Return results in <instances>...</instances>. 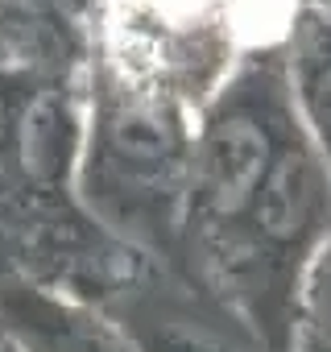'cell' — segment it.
Instances as JSON below:
<instances>
[{
	"label": "cell",
	"mask_w": 331,
	"mask_h": 352,
	"mask_svg": "<svg viewBox=\"0 0 331 352\" xmlns=\"http://www.w3.org/2000/svg\"><path fill=\"white\" fill-rule=\"evenodd\" d=\"M302 100L323 145L331 149V34H319L302 54Z\"/></svg>",
	"instance_id": "4"
},
{
	"label": "cell",
	"mask_w": 331,
	"mask_h": 352,
	"mask_svg": "<svg viewBox=\"0 0 331 352\" xmlns=\"http://www.w3.org/2000/svg\"><path fill=\"white\" fill-rule=\"evenodd\" d=\"M273 149L277 145L253 108H228L207 124L195 162V212L203 224L224 228L249 216Z\"/></svg>",
	"instance_id": "2"
},
{
	"label": "cell",
	"mask_w": 331,
	"mask_h": 352,
	"mask_svg": "<svg viewBox=\"0 0 331 352\" xmlns=\"http://www.w3.org/2000/svg\"><path fill=\"white\" fill-rule=\"evenodd\" d=\"M319 204H323V179H319L315 162L306 157V149L277 145L265 179L257 187V199L249 208L257 236H265L273 245L302 241L319 216Z\"/></svg>",
	"instance_id": "3"
},
{
	"label": "cell",
	"mask_w": 331,
	"mask_h": 352,
	"mask_svg": "<svg viewBox=\"0 0 331 352\" xmlns=\"http://www.w3.org/2000/svg\"><path fill=\"white\" fill-rule=\"evenodd\" d=\"M179 162H183L179 116L145 91L108 83L95 112V141H91L95 191L91 195L137 208L170 187Z\"/></svg>",
	"instance_id": "1"
},
{
	"label": "cell",
	"mask_w": 331,
	"mask_h": 352,
	"mask_svg": "<svg viewBox=\"0 0 331 352\" xmlns=\"http://www.w3.org/2000/svg\"><path fill=\"white\" fill-rule=\"evenodd\" d=\"M137 352H228V348L183 319H141Z\"/></svg>",
	"instance_id": "5"
}]
</instances>
